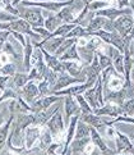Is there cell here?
Wrapping results in <instances>:
<instances>
[{
	"label": "cell",
	"instance_id": "cell-37",
	"mask_svg": "<svg viewBox=\"0 0 134 155\" xmlns=\"http://www.w3.org/2000/svg\"><path fill=\"white\" fill-rule=\"evenodd\" d=\"M129 53L132 57H134V38L130 40V45H129Z\"/></svg>",
	"mask_w": 134,
	"mask_h": 155
},
{
	"label": "cell",
	"instance_id": "cell-40",
	"mask_svg": "<svg viewBox=\"0 0 134 155\" xmlns=\"http://www.w3.org/2000/svg\"><path fill=\"white\" fill-rule=\"evenodd\" d=\"M129 7L132 8V15H133V21H134V0H129Z\"/></svg>",
	"mask_w": 134,
	"mask_h": 155
},
{
	"label": "cell",
	"instance_id": "cell-33",
	"mask_svg": "<svg viewBox=\"0 0 134 155\" xmlns=\"http://www.w3.org/2000/svg\"><path fill=\"white\" fill-rule=\"evenodd\" d=\"M10 36V31L9 30H3V31H0V50L4 48L5 45V42L8 41V38Z\"/></svg>",
	"mask_w": 134,
	"mask_h": 155
},
{
	"label": "cell",
	"instance_id": "cell-8",
	"mask_svg": "<svg viewBox=\"0 0 134 155\" xmlns=\"http://www.w3.org/2000/svg\"><path fill=\"white\" fill-rule=\"evenodd\" d=\"M116 153H134V146L130 141V138L125 134H123L119 130H116Z\"/></svg>",
	"mask_w": 134,
	"mask_h": 155
},
{
	"label": "cell",
	"instance_id": "cell-28",
	"mask_svg": "<svg viewBox=\"0 0 134 155\" xmlns=\"http://www.w3.org/2000/svg\"><path fill=\"white\" fill-rule=\"evenodd\" d=\"M96 54H97L98 62H100V65L102 67V69H106V68H109L110 65H113V59L109 58L106 54H102L100 50H96Z\"/></svg>",
	"mask_w": 134,
	"mask_h": 155
},
{
	"label": "cell",
	"instance_id": "cell-20",
	"mask_svg": "<svg viewBox=\"0 0 134 155\" xmlns=\"http://www.w3.org/2000/svg\"><path fill=\"white\" fill-rule=\"evenodd\" d=\"M61 25H64V23H63V21L59 18V15L53 14V15H49V17L45 19L43 26H45V28H47L50 32H54L55 30H58Z\"/></svg>",
	"mask_w": 134,
	"mask_h": 155
},
{
	"label": "cell",
	"instance_id": "cell-39",
	"mask_svg": "<svg viewBox=\"0 0 134 155\" xmlns=\"http://www.w3.org/2000/svg\"><path fill=\"white\" fill-rule=\"evenodd\" d=\"M7 112V109H4L3 112H0V127L3 126V123H4V119H5V115H4V113Z\"/></svg>",
	"mask_w": 134,
	"mask_h": 155
},
{
	"label": "cell",
	"instance_id": "cell-35",
	"mask_svg": "<svg viewBox=\"0 0 134 155\" xmlns=\"http://www.w3.org/2000/svg\"><path fill=\"white\" fill-rule=\"evenodd\" d=\"M10 35L14 36L23 46H26V37L23 36V34H19V32H15V31H10Z\"/></svg>",
	"mask_w": 134,
	"mask_h": 155
},
{
	"label": "cell",
	"instance_id": "cell-34",
	"mask_svg": "<svg viewBox=\"0 0 134 155\" xmlns=\"http://www.w3.org/2000/svg\"><path fill=\"white\" fill-rule=\"evenodd\" d=\"M9 80H10V76H5V74H0V90H5L9 84Z\"/></svg>",
	"mask_w": 134,
	"mask_h": 155
},
{
	"label": "cell",
	"instance_id": "cell-5",
	"mask_svg": "<svg viewBox=\"0 0 134 155\" xmlns=\"http://www.w3.org/2000/svg\"><path fill=\"white\" fill-rule=\"evenodd\" d=\"M64 97L63 96H58V95H46V96H41L38 97L36 101H33L31 104V110L32 113H37L41 110L47 109L49 107H51L53 104L58 103V101H63Z\"/></svg>",
	"mask_w": 134,
	"mask_h": 155
},
{
	"label": "cell",
	"instance_id": "cell-14",
	"mask_svg": "<svg viewBox=\"0 0 134 155\" xmlns=\"http://www.w3.org/2000/svg\"><path fill=\"white\" fill-rule=\"evenodd\" d=\"M40 135H41L40 126L32 124V126L27 127V128H26V149H27V150H30V149L33 147L36 140L40 138Z\"/></svg>",
	"mask_w": 134,
	"mask_h": 155
},
{
	"label": "cell",
	"instance_id": "cell-43",
	"mask_svg": "<svg viewBox=\"0 0 134 155\" xmlns=\"http://www.w3.org/2000/svg\"><path fill=\"white\" fill-rule=\"evenodd\" d=\"M128 36H129L130 38H134V27H133V28H132V31H130V34H129V35H128Z\"/></svg>",
	"mask_w": 134,
	"mask_h": 155
},
{
	"label": "cell",
	"instance_id": "cell-27",
	"mask_svg": "<svg viewBox=\"0 0 134 155\" xmlns=\"http://www.w3.org/2000/svg\"><path fill=\"white\" fill-rule=\"evenodd\" d=\"M75 99H77L78 104H79L82 113H92V112H93V109L91 108V105L88 104V101L86 100L85 96H83L82 94H79V95H77V96H75Z\"/></svg>",
	"mask_w": 134,
	"mask_h": 155
},
{
	"label": "cell",
	"instance_id": "cell-25",
	"mask_svg": "<svg viewBox=\"0 0 134 155\" xmlns=\"http://www.w3.org/2000/svg\"><path fill=\"white\" fill-rule=\"evenodd\" d=\"M88 34L85 27H82L81 25H75L74 28L72 30L68 35H66L65 38H69V37H75V38H83V37H87Z\"/></svg>",
	"mask_w": 134,
	"mask_h": 155
},
{
	"label": "cell",
	"instance_id": "cell-3",
	"mask_svg": "<svg viewBox=\"0 0 134 155\" xmlns=\"http://www.w3.org/2000/svg\"><path fill=\"white\" fill-rule=\"evenodd\" d=\"M82 110L81 107L78 104L77 99H74V96L72 95H65L64 96V122L65 124L69 126L70 118L73 115H81Z\"/></svg>",
	"mask_w": 134,
	"mask_h": 155
},
{
	"label": "cell",
	"instance_id": "cell-16",
	"mask_svg": "<svg viewBox=\"0 0 134 155\" xmlns=\"http://www.w3.org/2000/svg\"><path fill=\"white\" fill-rule=\"evenodd\" d=\"M13 119H14V114H10V117L5 122V124L0 127V153L3 151V147L7 145L9 132H10V126H12Z\"/></svg>",
	"mask_w": 134,
	"mask_h": 155
},
{
	"label": "cell",
	"instance_id": "cell-42",
	"mask_svg": "<svg viewBox=\"0 0 134 155\" xmlns=\"http://www.w3.org/2000/svg\"><path fill=\"white\" fill-rule=\"evenodd\" d=\"M130 81L132 82H134V68L132 69V72H130Z\"/></svg>",
	"mask_w": 134,
	"mask_h": 155
},
{
	"label": "cell",
	"instance_id": "cell-10",
	"mask_svg": "<svg viewBox=\"0 0 134 155\" xmlns=\"http://www.w3.org/2000/svg\"><path fill=\"white\" fill-rule=\"evenodd\" d=\"M83 80L81 78H75V77L70 76L69 73H66V72H64V73H60L59 74V78L56 81V84H55V86L53 87V92L54 91H59V90H63V88H66L69 87L72 84H83ZM51 92V94H53Z\"/></svg>",
	"mask_w": 134,
	"mask_h": 155
},
{
	"label": "cell",
	"instance_id": "cell-19",
	"mask_svg": "<svg viewBox=\"0 0 134 155\" xmlns=\"http://www.w3.org/2000/svg\"><path fill=\"white\" fill-rule=\"evenodd\" d=\"M91 135V126L83 122L81 118L78 119V123L75 127V135L74 138H81V137H88Z\"/></svg>",
	"mask_w": 134,
	"mask_h": 155
},
{
	"label": "cell",
	"instance_id": "cell-38",
	"mask_svg": "<svg viewBox=\"0 0 134 155\" xmlns=\"http://www.w3.org/2000/svg\"><path fill=\"white\" fill-rule=\"evenodd\" d=\"M9 28V22H0V31L2 30H8Z\"/></svg>",
	"mask_w": 134,
	"mask_h": 155
},
{
	"label": "cell",
	"instance_id": "cell-11",
	"mask_svg": "<svg viewBox=\"0 0 134 155\" xmlns=\"http://www.w3.org/2000/svg\"><path fill=\"white\" fill-rule=\"evenodd\" d=\"M93 113L97 114V115H101V117H104V115H107V117H114V118L118 117V115H120V114H125L124 109H123L120 105L111 104V103H107V104H105L104 107L93 110Z\"/></svg>",
	"mask_w": 134,
	"mask_h": 155
},
{
	"label": "cell",
	"instance_id": "cell-6",
	"mask_svg": "<svg viewBox=\"0 0 134 155\" xmlns=\"http://www.w3.org/2000/svg\"><path fill=\"white\" fill-rule=\"evenodd\" d=\"M19 95L23 97L30 105H31L33 101H36L38 97L42 96L41 92H40V90H38V86H37L33 81H28L23 87L21 88V90H19Z\"/></svg>",
	"mask_w": 134,
	"mask_h": 155
},
{
	"label": "cell",
	"instance_id": "cell-45",
	"mask_svg": "<svg viewBox=\"0 0 134 155\" xmlns=\"http://www.w3.org/2000/svg\"><path fill=\"white\" fill-rule=\"evenodd\" d=\"M104 2H107V0H104Z\"/></svg>",
	"mask_w": 134,
	"mask_h": 155
},
{
	"label": "cell",
	"instance_id": "cell-29",
	"mask_svg": "<svg viewBox=\"0 0 134 155\" xmlns=\"http://www.w3.org/2000/svg\"><path fill=\"white\" fill-rule=\"evenodd\" d=\"M17 72V64L15 63H7L4 64L2 68H0V73L5 74V76H10L13 77Z\"/></svg>",
	"mask_w": 134,
	"mask_h": 155
},
{
	"label": "cell",
	"instance_id": "cell-26",
	"mask_svg": "<svg viewBox=\"0 0 134 155\" xmlns=\"http://www.w3.org/2000/svg\"><path fill=\"white\" fill-rule=\"evenodd\" d=\"M109 5H110L109 2H104V0H92L91 3L87 4V7L91 12H97V10H101L105 7H109Z\"/></svg>",
	"mask_w": 134,
	"mask_h": 155
},
{
	"label": "cell",
	"instance_id": "cell-24",
	"mask_svg": "<svg viewBox=\"0 0 134 155\" xmlns=\"http://www.w3.org/2000/svg\"><path fill=\"white\" fill-rule=\"evenodd\" d=\"M75 42H78V38H75V37H69V38H65V40L63 41V44H61V45L59 46V49L56 51H55V57L56 58H59V57H61V55H63L66 50H68V49L73 45V44H75Z\"/></svg>",
	"mask_w": 134,
	"mask_h": 155
},
{
	"label": "cell",
	"instance_id": "cell-18",
	"mask_svg": "<svg viewBox=\"0 0 134 155\" xmlns=\"http://www.w3.org/2000/svg\"><path fill=\"white\" fill-rule=\"evenodd\" d=\"M78 42L73 44L68 50H66L61 57H59V59L61 60V62H66V60H75V62H82L81 60V57H79V54H78Z\"/></svg>",
	"mask_w": 134,
	"mask_h": 155
},
{
	"label": "cell",
	"instance_id": "cell-44",
	"mask_svg": "<svg viewBox=\"0 0 134 155\" xmlns=\"http://www.w3.org/2000/svg\"><path fill=\"white\" fill-rule=\"evenodd\" d=\"M32 2H49V0H32Z\"/></svg>",
	"mask_w": 134,
	"mask_h": 155
},
{
	"label": "cell",
	"instance_id": "cell-41",
	"mask_svg": "<svg viewBox=\"0 0 134 155\" xmlns=\"http://www.w3.org/2000/svg\"><path fill=\"white\" fill-rule=\"evenodd\" d=\"M128 137L130 138V141H132V143H133V146H134V132H132V134H129V135H126Z\"/></svg>",
	"mask_w": 134,
	"mask_h": 155
},
{
	"label": "cell",
	"instance_id": "cell-15",
	"mask_svg": "<svg viewBox=\"0 0 134 155\" xmlns=\"http://www.w3.org/2000/svg\"><path fill=\"white\" fill-rule=\"evenodd\" d=\"M28 81H30L28 74L24 73V72H19V73H15L13 76V78L10 77V80H9V87L15 88V90L19 91L21 88L23 87Z\"/></svg>",
	"mask_w": 134,
	"mask_h": 155
},
{
	"label": "cell",
	"instance_id": "cell-31",
	"mask_svg": "<svg viewBox=\"0 0 134 155\" xmlns=\"http://www.w3.org/2000/svg\"><path fill=\"white\" fill-rule=\"evenodd\" d=\"M121 108L124 109L125 114L128 115H134V99H128V100H125L124 103H123Z\"/></svg>",
	"mask_w": 134,
	"mask_h": 155
},
{
	"label": "cell",
	"instance_id": "cell-13",
	"mask_svg": "<svg viewBox=\"0 0 134 155\" xmlns=\"http://www.w3.org/2000/svg\"><path fill=\"white\" fill-rule=\"evenodd\" d=\"M91 142V136L88 137H81V138H73V141L69 145L68 147V151L66 154H81V153H85L86 147L89 145Z\"/></svg>",
	"mask_w": 134,
	"mask_h": 155
},
{
	"label": "cell",
	"instance_id": "cell-4",
	"mask_svg": "<svg viewBox=\"0 0 134 155\" xmlns=\"http://www.w3.org/2000/svg\"><path fill=\"white\" fill-rule=\"evenodd\" d=\"M114 27H115V31L119 32V35H121L123 37H126L134 27L133 15H130V14L120 15L119 18H116L114 21Z\"/></svg>",
	"mask_w": 134,
	"mask_h": 155
},
{
	"label": "cell",
	"instance_id": "cell-12",
	"mask_svg": "<svg viewBox=\"0 0 134 155\" xmlns=\"http://www.w3.org/2000/svg\"><path fill=\"white\" fill-rule=\"evenodd\" d=\"M64 65H65V69L66 72L70 74L75 77V78H81L86 82L87 77H86V73H85V65L82 64H78L75 62H73V60H66V62H63Z\"/></svg>",
	"mask_w": 134,
	"mask_h": 155
},
{
	"label": "cell",
	"instance_id": "cell-36",
	"mask_svg": "<svg viewBox=\"0 0 134 155\" xmlns=\"http://www.w3.org/2000/svg\"><path fill=\"white\" fill-rule=\"evenodd\" d=\"M60 146H61L60 143H51V145H50L46 150H45V153H46V154H54V153H56V150Z\"/></svg>",
	"mask_w": 134,
	"mask_h": 155
},
{
	"label": "cell",
	"instance_id": "cell-7",
	"mask_svg": "<svg viewBox=\"0 0 134 155\" xmlns=\"http://www.w3.org/2000/svg\"><path fill=\"white\" fill-rule=\"evenodd\" d=\"M46 127L49 128V131L51 132L53 137H58L61 134V132L64 131V128H65V122H64L63 115H61V113L59 112V110L47 120Z\"/></svg>",
	"mask_w": 134,
	"mask_h": 155
},
{
	"label": "cell",
	"instance_id": "cell-21",
	"mask_svg": "<svg viewBox=\"0 0 134 155\" xmlns=\"http://www.w3.org/2000/svg\"><path fill=\"white\" fill-rule=\"evenodd\" d=\"M53 143V135L51 132L49 131V128L46 127L43 131H41L40 135V143H38V147L42 150V153H45V150Z\"/></svg>",
	"mask_w": 134,
	"mask_h": 155
},
{
	"label": "cell",
	"instance_id": "cell-32",
	"mask_svg": "<svg viewBox=\"0 0 134 155\" xmlns=\"http://www.w3.org/2000/svg\"><path fill=\"white\" fill-rule=\"evenodd\" d=\"M15 19H18L17 15L9 13L5 9H0V22H13Z\"/></svg>",
	"mask_w": 134,
	"mask_h": 155
},
{
	"label": "cell",
	"instance_id": "cell-23",
	"mask_svg": "<svg viewBox=\"0 0 134 155\" xmlns=\"http://www.w3.org/2000/svg\"><path fill=\"white\" fill-rule=\"evenodd\" d=\"M74 23H64L61 25L58 30H55L54 32H51V35H50V37H55V36H60V37H66V35L69 34V32L74 28ZM49 38V37H47Z\"/></svg>",
	"mask_w": 134,
	"mask_h": 155
},
{
	"label": "cell",
	"instance_id": "cell-1",
	"mask_svg": "<svg viewBox=\"0 0 134 155\" xmlns=\"http://www.w3.org/2000/svg\"><path fill=\"white\" fill-rule=\"evenodd\" d=\"M19 18L26 19L28 23L32 26V28L35 27H42L45 25V18L42 14L41 8L37 7H26V5H19Z\"/></svg>",
	"mask_w": 134,
	"mask_h": 155
},
{
	"label": "cell",
	"instance_id": "cell-2",
	"mask_svg": "<svg viewBox=\"0 0 134 155\" xmlns=\"http://www.w3.org/2000/svg\"><path fill=\"white\" fill-rule=\"evenodd\" d=\"M9 31H15V32H19V34H24V35H28L31 36L33 40H37V41H40V40H43L42 36L41 35H38L37 32L33 31L32 28V26L27 22L26 19L23 18H18V19H15L13 22H9Z\"/></svg>",
	"mask_w": 134,
	"mask_h": 155
},
{
	"label": "cell",
	"instance_id": "cell-46",
	"mask_svg": "<svg viewBox=\"0 0 134 155\" xmlns=\"http://www.w3.org/2000/svg\"><path fill=\"white\" fill-rule=\"evenodd\" d=\"M0 74H2V73H0Z\"/></svg>",
	"mask_w": 134,
	"mask_h": 155
},
{
	"label": "cell",
	"instance_id": "cell-17",
	"mask_svg": "<svg viewBox=\"0 0 134 155\" xmlns=\"http://www.w3.org/2000/svg\"><path fill=\"white\" fill-rule=\"evenodd\" d=\"M107 19L109 18L102 17V15H94V18L89 22V25L86 27V31H87L88 36H91V34L94 31L104 30V26H105L106 22H107Z\"/></svg>",
	"mask_w": 134,
	"mask_h": 155
},
{
	"label": "cell",
	"instance_id": "cell-9",
	"mask_svg": "<svg viewBox=\"0 0 134 155\" xmlns=\"http://www.w3.org/2000/svg\"><path fill=\"white\" fill-rule=\"evenodd\" d=\"M59 108H60V104H55V105L53 104L51 107H49L47 109L41 110V112H37V113H33L35 114V124L40 126V127L45 126L47 123V120L59 110Z\"/></svg>",
	"mask_w": 134,
	"mask_h": 155
},
{
	"label": "cell",
	"instance_id": "cell-30",
	"mask_svg": "<svg viewBox=\"0 0 134 155\" xmlns=\"http://www.w3.org/2000/svg\"><path fill=\"white\" fill-rule=\"evenodd\" d=\"M113 65L119 73L124 74V54H120L119 57H116L113 60Z\"/></svg>",
	"mask_w": 134,
	"mask_h": 155
},
{
	"label": "cell",
	"instance_id": "cell-22",
	"mask_svg": "<svg viewBox=\"0 0 134 155\" xmlns=\"http://www.w3.org/2000/svg\"><path fill=\"white\" fill-rule=\"evenodd\" d=\"M83 94H85L83 96H85V99L88 101V104L91 105V108H92L93 110L101 108V107H100V104H98V101H97V99H96V94H94V88H93V87L87 88V90L83 92Z\"/></svg>",
	"mask_w": 134,
	"mask_h": 155
}]
</instances>
